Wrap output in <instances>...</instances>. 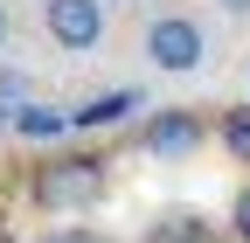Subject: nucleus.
<instances>
[{
    "mask_svg": "<svg viewBox=\"0 0 250 243\" xmlns=\"http://www.w3.org/2000/svg\"><path fill=\"white\" fill-rule=\"evenodd\" d=\"M215 139H223V153H229V160H243V167H250V98H243V104H229L223 118H215Z\"/></svg>",
    "mask_w": 250,
    "mask_h": 243,
    "instance_id": "obj_7",
    "label": "nucleus"
},
{
    "mask_svg": "<svg viewBox=\"0 0 250 243\" xmlns=\"http://www.w3.org/2000/svg\"><path fill=\"white\" fill-rule=\"evenodd\" d=\"M132 111H139V90H98V98H83V104L70 111V132H111V125H125Z\"/></svg>",
    "mask_w": 250,
    "mask_h": 243,
    "instance_id": "obj_5",
    "label": "nucleus"
},
{
    "mask_svg": "<svg viewBox=\"0 0 250 243\" xmlns=\"http://www.w3.org/2000/svg\"><path fill=\"white\" fill-rule=\"evenodd\" d=\"M223 14H236V21H250V0H215Z\"/></svg>",
    "mask_w": 250,
    "mask_h": 243,
    "instance_id": "obj_11",
    "label": "nucleus"
},
{
    "mask_svg": "<svg viewBox=\"0 0 250 243\" xmlns=\"http://www.w3.org/2000/svg\"><path fill=\"white\" fill-rule=\"evenodd\" d=\"M0 132H14V104H0Z\"/></svg>",
    "mask_w": 250,
    "mask_h": 243,
    "instance_id": "obj_12",
    "label": "nucleus"
},
{
    "mask_svg": "<svg viewBox=\"0 0 250 243\" xmlns=\"http://www.w3.org/2000/svg\"><path fill=\"white\" fill-rule=\"evenodd\" d=\"M202 56H208V35H202L195 14H160V21H146V63H153V70L188 77V70H202Z\"/></svg>",
    "mask_w": 250,
    "mask_h": 243,
    "instance_id": "obj_2",
    "label": "nucleus"
},
{
    "mask_svg": "<svg viewBox=\"0 0 250 243\" xmlns=\"http://www.w3.org/2000/svg\"><path fill=\"white\" fill-rule=\"evenodd\" d=\"M104 7H111V0H42V28H49L56 49L83 56V49L104 42Z\"/></svg>",
    "mask_w": 250,
    "mask_h": 243,
    "instance_id": "obj_3",
    "label": "nucleus"
},
{
    "mask_svg": "<svg viewBox=\"0 0 250 243\" xmlns=\"http://www.w3.org/2000/svg\"><path fill=\"white\" fill-rule=\"evenodd\" d=\"M104 188H111V167L98 153H56L28 181V195L42 208H90V202H104Z\"/></svg>",
    "mask_w": 250,
    "mask_h": 243,
    "instance_id": "obj_1",
    "label": "nucleus"
},
{
    "mask_svg": "<svg viewBox=\"0 0 250 243\" xmlns=\"http://www.w3.org/2000/svg\"><path fill=\"white\" fill-rule=\"evenodd\" d=\"M111 7H132V0H111Z\"/></svg>",
    "mask_w": 250,
    "mask_h": 243,
    "instance_id": "obj_14",
    "label": "nucleus"
},
{
    "mask_svg": "<svg viewBox=\"0 0 250 243\" xmlns=\"http://www.w3.org/2000/svg\"><path fill=\"white\" fill-rule=\"evenodd\" d=\"M14 132H21V139H62V132H70V111L28 98V104H14Z\"/></svg>",
    "mask_w": 250,
    "mask_h": 243,
    "instance_id": "obj_6",
    "label": "nucleus"
},
{
    "mask_svg": "<svg viewBox=\"0 0 250 243\" xmlns=\"http://www.w3.org/2000/svg\"><path fill=\"white\" fill-rule=\"evenodd\" d=\"M0 104H28V77L21 70H0Z\"/></svg>",
    "mask_w": 250,
    "mask_h": 243,
    "instance_id": "obj_9",
    "label": "nucleus"
},
{
    "mask_svg": "<svg viewBox=\"0 0 250 243\" xmlns=\"http://www.w3.org/2000/svg\"><path fill=\"white\" fill-rule=\"evenodd\" d=\"M0 49H7V7H0Z\"/></svg>",
    "mask_w": 250,
    "mask_h": 243,
    "instance_id": "obj_13",
    "label": "nucleus"
},
{
    "mask_svg": "<svg viewBox=\"0 0 250 243\" xmlns=\"http://www.w3.org/2000/svg\"><path fill=\"white\" fill-rule=\"evenodd\" d=\"M42 243H111V236H98V229H56V236H42Z\"/></svg>",
    "mask_w": 250,
    "mask_h": 243,
    "instance_id": "obj_10",
    "label": "nucleus"
},
{
    "mask_svg": "<svg viewBox=\"0 0 250 243\" xmlns=\"http://www.w3.org/2000/svg\"><path fill=\"white\" fill-rule=\"evenodd\" d=\"M139 139H146L160 160H181V153H195V146L208 139V125H202L195 111H181V104H160V111L139 125Z\"/></svg>",
    "mask_w": 250,
    "mask_h": 243,
    "instance_id": "obj_4",
    "label": "nucleus"
},
{
    "mask_svg": "<svg viewBox=\"0 0 250 243\" xmlns=\"http://www.w3.org/2000/svg\"><path fill=\"white\" fill-rule=\"evenodd\" d=\"M229 229L250 243V181H243V188H236V202H229Z\"/></svg>",
    "mask_w": 250,
    "mask_h": 243,
    "instance_id": "obj_8",
    "label": "nucleus"
}]
</instances>
